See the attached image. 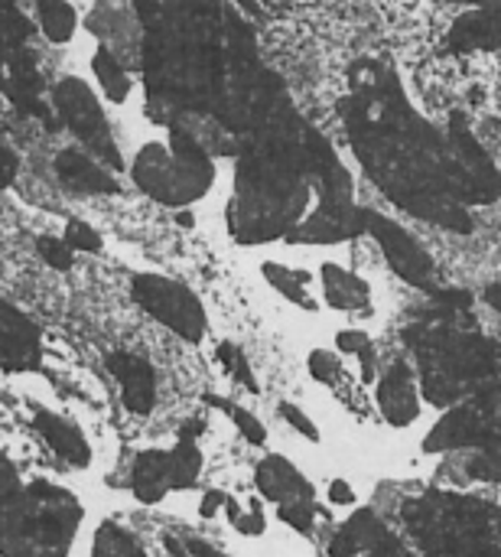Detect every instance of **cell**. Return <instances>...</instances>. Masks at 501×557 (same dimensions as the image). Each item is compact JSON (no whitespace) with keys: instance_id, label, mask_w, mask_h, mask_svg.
<instances>
[{"instance_id":"21","label":"cell","mask_w":501,"mask_h":557,"mask_svg":"<svg viewBox=\"0 0 501 557\" xmlns=\"http://www.w3.org/2000/svg\"><path fill=\"white\" fill-rule=\"evenodd\" d=\"M225 512H228L231 529H235L238 535H245V539H258V535H264V529H267V519H264V506H261V503H251V506L245 509V506H238L235 499H228V503H225Z\"/></svg>"},{"instance_id":"29","label":"cell","mask_w":501,"mask_h":557,"mask_svg":"<svg viewBox=\"0 0 501 557\" xmlns=\"http://www.w3.org/2000/svg\"><path fill=\"white\" fill-rule=\"evenodd\" d=\"M225 503H228V496H225L222 490H209V493L202 496L199 516H202V519H212V516H218V512L225 509Z\"/></svg>"},{"instance_id":"7","label":"cell","mask_w":501,"mask_h":557,"mask_svg":"<svg viewBox=\"0 0 501 557\" xmlns=\"http://www.w3.org/2000/svg\"><path fill=\"white\" fill-rule=\"evenodd\" d=\"M365 228L378 242L381 255L388 258V264L398 277H404L414 287L434 290V258L417 245L414 235H408L401 225H394L391 219L375 215V212H365Z\"/></svg>"},{"instance_id":"18","label":"cell","mask_w":501,"mask_h":557,"mask_svg":"<svg viewBox=\"0 0 501 557\" xmlns=\"http://www.w3.org/2000/svg\"><path fill=\"white\" fill-rule=\"evenodd\" d=\"M170 470H173V493L192 490L202 476V450L196 441H176L170 450Z\"/></svg>"},{"instance_id":"25","label":"cell","mask_w":501,"mask_h":557,"mask_svg":"<svg viewBox=\"0 0 501 557\" xmlns=\"http://www.w3.org/2000/svg\"><path fill=\"white\" fill-rule=\"evenodd\" d=\"M310 375H313L316 382H323V385H333V382L342 375V366H339L336 352H329V349H313V352H310Z\"/></svg>"},{"instance_id":"8","label":"cell","mask_w":501,"mask_h":557,"mask_svg":"<svg viewBox=\"0 0 501 557\" xmlns=\"http://www.w3.org/2000/svg\"><path fill=\"white\" fill-rule=\"evenodd\" d=\"M42 366V333L16 307L0 300V372H36Z\"/></svg>"},{"instance_id":"15","label":"cell","mask_w":501,"mask_h":557,"mask_svg":"<svg viewBox=\"0 0 501 557\" xmlns=\"http://www.w3.org/2000/svg\"><path fill=\"white\" fill-rule=\"evenodd\" d=\"M261 274H264L267 284H271L280 297H287L290 304H297V307H303V310H316V300H313V294H310L313 274L297 271V268H287V264H277V261H267V264L261 268Z\"/></svg>"},{"instance_id":"6","label":"cell","mask_w":501,"mask_h":557,"mask_svg":"<svg viewBox=\"0 0 501 557\" xmlns=\"http://www.w3.org/2000/svg\"><path fill=\"white\" fill-rule=\"evenodd\" d=\"M258 493L277 506V516L300 535L313 532L316 525V493H313V483L293 467L287 463L284 457H264L258 473Z\"/></svg>"},{"instance_id":"10","label":"cell","mask_w":501,"mask_h":557,"mask_svg":"<svg viewBox=\"0 0 501 557\" xmlns=\"http://www.w3.org/2000/svg\"><path fill=\"white\" fill-rule=\"evenodd\" d=\"M378 408L385 411V418L394 428H408L417 421L421 414V401H417V379L404 362H391L388 372L378 382Z\"/></svg>"},{"instance_id":"23","label":"cell","mask_w":501,"mask_h":557,"mask_svg":"<svg viewBox=\"0 0 501 557\" xmlns=\"http://www.w3.org/2000/svg\"><path fill=\"white\" fill-rule=\"evenodd\" d=\"M65 245L72 248V251H78V255H98L101 251V235L88 225V222H82V219H68L65 222Z\"/></svg>"},{"instance_id":"3","label":"cell","mask_w":501,"mask_h":557,"mask_svg":"<svg viewBox=\"0 0 501 557\" xmlns=\"http://www.w3.org/2000/svg\"><path fill=\"white\" fill-rule=\"evenodd\" d=\"M0 88L20 111L52 131L59 127V117L42 101V82L29 55V20L20 13L16 0H0Z\"/></svg>"},{"instance_id":"20","label":"cell","mask_w":501,"mask_h":557,"mask_svg":"<svg viewBox=\"0 0 501 557\" xmlns=\"http://www.w3.org/2000/svg\"><path fill=\"white\" fill-rule=\"evenodd\" d=\"M205 405L225 411L228 421L235 424V431H238L251 447H264V444H267V428L261 424V418H254V414L245 411L241 405H231V401H225V398H218V395H205Z\"/></svg>"},{"instance_id":"14","label":"cell","mask_w":501,"mask_h":557,"mask_svg":"<svg viewBox=\"0 0 501 557\" xmlns=\"http://www.w3.org/2000/svg\"><path fill=\"white\" fill-rule=\"evenodd\" d=\"M130 493L140 506H160L173 493L170 450H140L130 470Z\"/></svg>"},{"instance_id":"30","label":"cell","mask_w":501,"mask_h":557,"mask_svg":"<svg viewBox=\"0 0 501 557\" xmlns=\"http://www.w3.org/2000/svg\"><path fill=\"white\" fill-rule=\"evenodd\" d=\"M16 170H20V160L7 147H0V193L16 180Z\"/></svg>"},{"instance_id":"4","label":"cell","mask_w":501,"mask_h":557,"mask_svg":"<svg viewBox=\"0 0 501 557\" xmlns=\"http://www.w3.org/2000/svg\"><path fill=\"white\" fill-rule=\"evenodd\" d=\"M52 111H55L59 124H65L95 160H104L111 170H124V157H121V147L111 134V124H108L95 91L82 78L68 75V78L55 82Z\"/></svg>"},{"instance_id":"16","label":"cell","mask_w":501,"mask_h":557,"mask_svg":"<svg viewBox=\"0 0 501 557\" xmlns=\"http://www.w3.org/2000/svg\"><path fill=\"white\" fill-rule=\"evenodd\" d=\"M91 72H95V78H98V85H101V91H104V98H108L111 104H124V101L130 98L134 82H130V75L124 72V65L114 59V52H111L108 46L95 49V55H91Z\"/></svg>"},{"instance_id":"26","label":"cell","mask_w":501,"mask_h":557,"mask_svg":"<svg viewBox=\"0 0 501 557\" xmlns=\"http://www.w3.org/2000/svg\"><path fill=\"white\" fill-rule=\"evenodd\" d=\"M277 414H280V418H284V421H287V424H290V428H293L300 437H306V441H313V444L320 441V431H316V424H313V421H310V418H306V414H303L297 405L284 401V405L277 408Z\"/></svg>"},{"instance_id":"27","label":"cell","mask_w":501,"mask_h":557,"mask_svg":"<svg viewBox=\"0 0 501 557\" xmlns=\"http://www.w3.org/2000/svg\"><path fill=\"white\" fill-rule=\"evenodd\" d=\"M336 346H339V352H346V356H362V352L372 349V339H368L365 330H342V333L336 336Z\"/></svg>"},{"instance_id":"24","label":"cell","mask_w":501,"mask_h":557,"mask_svg":"<svg viewBox=\"0 0 501 557\" xmlns=\"http://www.w3.org/2000/svg\"><path fill=\"white\" fill-rule=\"evenodd\" d=\"M36 251H39V258H42L49 268H55V271H68L72 261H75V251L65 245V238L39 235V238H36Z\"/></svg>"},{"instance_id":"32","label":"cell","mask_w":501,"mask_h":557,"mask_svg":"<svg viewBox=\"0 0 501 557\" xmlns=\"http://www.w3.org/2000/svg\"><path fill=\"white\" fill-rule=\"evenodd\" d=\"M186 552H189L192 557H228V555H222L215 545L202 542V539H189V542H186Z\"/></svg>"},{"instance_id":"17","label":"cell","mask_w":501,"mask_h":557,"mask_svg":"<svg viewBox=\"0 0 501 557\" xmlns=\"http://www.w3.org/2000/svg\"><path fill=\"white\" fill-rule=\"evenodd\" d=\"M36 20L49 42H68L75 36L78 16L68 0H36Z\"/></svg>"},{"instance_id":"5","label":"cell","mask_w":501,"mask_h":557,"mask_svg":"<svg viewBox=\"0 0 501 557\" xmlns=\"http://www.w3.org/2000/svg\"><path fill=\"white\" fill-rule=\"evenodd\" d=\"M130 294L143 313H150L156 323H163L173 336L183 343H202L209 333V317L202 310V300L179 281L163 274H134Z\"/></svg>"},{"instance_id":"1","label":"cell","mask_w":501,"mask_h":557,"mask_svg":"<svg viewBox=\"0 0 501 557\" xmlns=\"http://www.w3.org/2000/svg\"><path fill=\"white\" fill-rule=\"evenodd\" d=\"M85 509L75 493L33 480L0 499V557H68Z\"/></svg>"},{"instance_id":"2","label":"cell","mask_w":501,"mask_h":557,"mask_svg":"<svg viewBox=\"0 0 501 557\" xmlns=\"http://www.w3.org/2000/svg\"><path fill=\"white\" fill-rule=\"evenodd\" d=\"M130 176L140 193L163 206H189L202 199L215 180V166L209 150L196 140L192 131L173 124L170 144H147L134 163Z\"/></svg>"},{"instance_id":"28","label":"cell","mask_w":501,"mask_h":557,"mask_svg":"<svg viewBox=\"0 0 501 557\" xmlns=\"http://www.w3.org/2000/svg\"><path fill=\"white\" fill-rule=\"evenodd\" d=\"M20 486H23L20 470L13 467V460H10V457H3V454H0V499H7L10 493H16Z\"/></svg>"},{"instance_id":"35","label":"cell","mask_w":501,"mask_h":557,"mask_svg":"<svg viewBox=\"0 0 501 557\" xmlns=\"http://www.w3.org/2000/svg\"><path fill=\"white\" fill-rule=\"evenodd\" d=\"M176 222H179V225H192V215H189V212H179Z\"/></svg>"},{"instance_id":"34","label":"cell","mask_w":501,"mask_h":557,"mask_svg":"<svg viewBox=\"0 0 501 557\" xmlns=\"http://www.w3.org/2000/svg\"><path fill=\"white\" fill-rule=\"evenodd\" d=\"M486 300H489L492 310H499L501 313V284H492V287L486 290Z\"/></svg>"},{"instance_id":"22","label":"cell","mask_w":501,"mask_h":557,"mask_svg":"<svg viewBox=\"0 0 501 557\" xmlns=\"http://www.w3.org/2000/svg\"><path fill=\"white\" fill-rule=\"evenodd\" d=\"M215 356H218V362L225 366V372L231 375V379H238L248 392H258V382H254V372H251V366H248V359H245V352L235 346V343H218V349H215Z\"/></svg>"},{"instance_id":"13","label":"cell","mask_w":501,"mask_h":557,"mask_svg":"<svg viewBox=\"0 0 501 557\" xmlns=\"http://www.w3.org/2000/svg\"><path fill=\"white\" fill-rule=\"evenodd\" d=\"M320 287H323V300L333 310H342V313L372 310V284L362 274H355L336 261L320 264Z\"/></svg>"},{"instance_id":"11","label":"cell","mask_w":501,"mask_h":557,"mask_svg":"<svg viewBox=\"0 0 501 557\" xmlns=\"http://www.w3.org/2000/svg\"><path fill=\"white\" fill-rule=\"evenodd\" d=\"M33 428L39 431V437L52 447V454L62 460V463H68V467H75V470H88L91 467V444H88V437L82 434V428H75L72 421H65L62 414H52V411H36L33 414Z\"/></svg>"},{"instance_id":"12","label":"cell","mask_w":501,"mask_h":557,"mask_svg":"<svg viewBox=\"0 0 501 557\" xmlns=\"http://www.w3.org/2000/svg\"><path fill=\"white\" fill-rule=\"evenodd\" d=\"M55 176L68 189H75L82 196H108V193H117L121 189L117 180L91 153L75 150V147L59 150V157H55Z\"/></svg>"},{"instance_id":"31","label":"cell","mask_w":501,"mask_h":557,"mask_svg":"<svg viewBox=\"0 0 501 557\" xmlns=\"http://www.w3.org/2000/svg\"><path fill=\"white\" fill-rule=\"evenodd\" d=\"M329 503H333V506H339V509H346V506H352V503H355V493L349 490V483H346V480H333V483H329Z\"/></svg>"},{"instance_id":"19","label":"cell","mask_w":501,"mask_h":557,"mask_svg":"<svg viewBox=\"0 0 501 557\" xmlns=\"http://www.w3.org/2000/svg\"><path fill=\"white\" fill-rule=\"evenodd\" d=\"M91 557H147V552L140 548V542L124 532L114 522H104L95 532V545H91Z\"/></svg>"},{"instance_id":"9","label":"cell","mask_w":501,"mask_h":557,"mask_svg":"<svg viewBox=\"0 0 501 557\" xmlns=\"http://www.w3.org/2000/svg\"><path fill=\"white\" fill-rule=\"evenodd\" d=\"M108 372L114 375L121 388V401L130 414L147 418L156 405V372L153 366L137 352H111Z\"/></svg>"},{"instance_id":"33","label":"cell","mask_w":501,"mask_h":557,"mask_svg":"<svg viewBox=\"0 0 501 557\" xmlns=\"http://www.w3.org/2000/svg\"><path fill=\"white\" fill-rule=\"evenodd\" d=\"M199 434H202V421H199V418H192V421H186V424L179 428V437H183V441H199Z\"/></svg>"}]
</instances>
